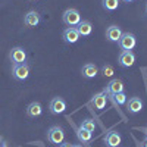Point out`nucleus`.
I'll return each instance as SVG.
<instances>
[{
    "instance_id": "f8f14e48",
    "label": "nucleus",
    "mask_w": 147,
    "mask_h": 147,
    "mask_svg": "<svg viewBox=\"0 0 147 147\" xmlns=\"http://www.w3.org/2000/svg\"><path fill=\"white\" fill-rule=\"evenodd\" d=\"M62 38L66 44H75L80 40V34L77 31V27H68L62 34Z\"/></svg>"
},
{
    "instance_id": "bb28decb",
    "label": "nucleus",
    "mask_w": 147,
    "mask_h": 147,
    "mask_svg": "<svg viewBox=\"0 0 147 147\" xmlns=\"http://www.w3.org/2000/svg\"><path fill=\"white\" fill-rule=\"evenodd\" d=\"M72 147H82V146H81V144H74Z\"/></svg>"
},
{
    "instance_id": "7ed1b4c3",
    "label": "nucleus",
    "mask_w": 147,
    "mask_h": 147,
    "mask_svg": "<svg viewBox=\"0 0 147 147\" xmlns=\"http://www.w3.org/2000/svg\"><path fill=\"white\" fill-rule=\"evenodd\" d=\"M9 59H10L12 65L25 63V60H27V52H25V49L19 47V46L13 47V49L9 52Z\"/></svg>"
},
{
    "instance_id": "6e6552de",
    "label": "nucleus",
    "mask_w": 147,
    "mask_h": 147,
    "mask_svg": "<svg viewBox=\"0 0 147 147\" xmlns=\"http://www.w3.org/2000/svg\"><path fill=\"white\" fill-rule=\"evenodd\" d=\"M125 90V84L122 80H112L107 85H106V88H105V94H109V96H112V94H116V93H122Z\"/></svg>"
},
{
    "instance_id": "393cba45",
    "label": "nucleus",
    "mask_w": 147,
    "mask_h": 147,
    "mask_svg": "<svg viewBox=\"0 0 147 147\" xmlns=\"http://www.w3.org/2000/svg\"><path fill=\"white\" fill-rule=\"evenodd\" d=\"M141 147H147V136L144 137V140L141 141Z\"/></svg>"
},
{
    "instance_id": "5701e85b",
    "label": "nucleus",
    "mask_w": 147,
    "mask_h": 147,
    "mask_svg": "<svg viewBox=\"0 0 147 147\" xmlns=\"http://www.w3.org/2000/svg\"><path fill=\"white\" fill-rule=\"evenodd\" d=\"M0 147H7V144H6V141H5L3 137H0Z\"/></svg>"
},
{
    "instance_id": "f257e3e1",
    "label": "nucleus",
    "mask_w": 147,
    "mask_h": 147,
    "mask_svg": "<svg viewBox=\"0 0 147 147\" xmlns=\"http://www.w3.org/2000/svg\"><path fill=\"white\" fill-rule=\"evenodd\" d=\"M47 140L50 141L52 144H62L65 141V131L62 127L59 125H53L47 129Z\"/></svg>"
},
{
    "instance_id": "f03ea898",
    "label": "nucleus",
    "mask_w": 147,
    "mask_h": 147,
    "mask_svg": "<svg viewBox=\"0 0 147 147\" xmlns=\"http://www.w3.org/2000/svg\"><path fill=\"white\" fill-rule=\"evenodd\" d=\"M62 21H63L65 25H68V27H77L78 24L81 22V15H80V12L77 9L71 7V9H66L63 12Z\"/></svg>"
},
{
    "instance_id": "f3484780",
    "label": "nucleus",
    "mask_w": 147,
    "mask_h": 147,
    "mask_svg": "<svg viewBox=\"0 0 147 147\" xmlns=\"http://www.w3.org/2000/svg\"><path fill=\"white\" fill-rule=\"evenodd\" d=\"M43 113V107L38 102H31L28 106H27V116L30 118H38L41 116Z\"/></svg>"
},
{
    "instance_id": "9d476101",
    "label": "nucleus",
    "mask_w": 147,
    "mask_h": 147,
    "mask_svg": "<svg viewBox=\"0 0 147 147\" xmlns=\"http://www.w3.org/2000/svg\"><path fill=\"white\" fill-rule=\"evenodd\" d=\"M103 141L107 147H119V144L122 143V136L118 131H109L105 136Z\"/></svg>"
},
{
    "instance_id": "9b49d317",
    "label": "nucleus",
    "mask_w": 147,
    "mask_h": 147,
    "mask_svg": "<svg viewBox=\"0 0 147 147\" xmlns=\"http://www.w3.org/2000/svg\"><path fill=\"white\" fill-rule=\"evenodd\" d=\"M41 22V16L38 12H35V10H30L25 13V16H24V24L28 27V28H34L37 27L38 24Z\"/></svg>"
},
{
    "instance_id": "aec40b11",
    "label": "nucleus",
    "mask_w": 147,
    "mask_h": 147,
    "mask_svg": "<svg viewBox=\"0 0 147 147\" xmlns=\"http://www.w3.org/2000/svg\"><path fill=\"white\" fill-rule=\"evenodd\" d=\"M80 127H81V128H84V129H87V131H90V132H94L97 125H96L94 119H91V118H87V119H82V121H81Z\"/></svg>"
},
{
    "instance_id": "a211bd4d",
    "label": "nucleus",
    "mask_w": 147,
    "mask_h": 147,
    "mask_svg": "<svg viewBox=\"0 0 147 147\" xmlns=\"http://www.w3.org/2000/svg\"><path fill=\"white\" fill-rule=\"evenodd\" d=\"M91 105L94 106V109L97 110H102L106 107V94L105 93H97L93 96L91 99Z\"/></svg>"
},
{
    "instance_id": "c85d7f7f",
    "label": "nucleus",
    "mask_w": 147,
    "mask_h": 147,
    "mask_svg": "<svg viewBox=\"0 0 147 147\" xmlns=\"http://www.w3.org/2000/svg\"><path fill=\"white\" fill-rule=\"evenodd\" d=\"M146 13H147V3H146Z\"/></svg>"
},
{
    "instance_id": "412c9836",
    "label": "nucleus",
    "mask_w": 147,
    "mask_h": 147,
    "mask_svg": "<svg viewBox=\"0 0 147 147\" xmlns=\"http://www.w3.org/2000/svg\"><path fill=\"white\" fill-rule=\"evenodd\" d=\"M110 99H112L113 102H115V105H118V106H122V105H125L127 103V94L122 91V93H116V94H112L110 96Z\"/></svg>"
},
{
    "instance_id": "4468645a",
    "label": "nucleus",
    "mask_w": 147,
    "mask_h": 147,
    "mask_svg": "<svg viewBox=\"0 0 147 147\" xmlns=\"http://www.w3.org/2000/svg\"><path fill=\"white\" fill-rule=\"evenodd\" d=\"M81 75L85 80H93L99 75V68H97L94 63H85L81 68Z\"/></svg>"
},
{
    "instance_id": "6ab92c4d",
    "label": "nucleus",
    "mask_w": 147,
    "mask_h": 147,
    "mask_svg": "<svg viewBox=\"0 0 147 147\" xmlns=\"http://www.w3.org/2000/svg\"><path fill=\"white\" fill-rule=\"evenodd\" d=\"M102 6L107 12H115L119 7V0H102Z\"/></svg>"
},
{
    "instance_id": "cd10ccee",
    "label": "nucleus",
    "mask_w": 147,
    "mask_h": 147,
    "mask_svg": "<svg viewBox=\"0 0 147 147\" xmlns=\"http://www.w3.org/2000/svg\"><path fill=\"white\" fill-rule=\"evenodd\" d=\"M143 131H144V134H146V136H147V127H146V128H144Z\"/></svg>"
},
{
    "instance_id": "dca6fc26",
    "label": "nucleus",
    "mask_w": 147,
    "mask_h": 147,
    "mask_svg": "<svg viewBox=\"0 0 147 147\" xmlns=\"http://www.w3.org/2000/svg\"><path fill=\"white\" fill-rule=\"evenodd\" d=\"M75 134H77V138L82 143V144H85L88 147V144L91 143V140H93V132H90V131H87V129H84V128H77L75 129Z\"/></svg>"
},
{
    "instance_id": "1a4fd4ad",
    "label": "nucleus",
    "mask_w": 147,
    "mask_h": 147,
    "mask_svg": "<svg viewBox=\"0 0 147 147\" xmlns=\"http://www.w3.org/2000/svg\"><path fill=\"white\" fill-rule=\"evenodd\" d=\"M127 110H128V113L131 115H136L138 112H141L144 105H143V100L140 99V97H131L129 100H127Z\"/></svg>"
},
{
    "instance_id": "b1692460",
    "label": "nucleus",
    "mask_w": 147,
    "mask_h": 147,
    "mask_svg": "<svg viewBox=\"0 0 147 147\" xmlns=\"http://www.w3.org/2000/svg\"><path fill=\"white\" fill-rule=\"evenodd\" d=\"M72 146H74V144H71V143H65V141H63L62 144H59V147H72Z\"/></svg>"
},
{
    "instance_id": "0eeeda50",
    "label": "nucleus",
    "mask_w": 147,
    "mask_h": 147,
    "mask_svg": "<svg viewBox=\"0 0 147 147\" xmlns=\"http://www.w3.org/2000/svg\"><path fill=\"white\" fill-rule=\"evenodd\" d=\"M49 110H50L52 115H60L66 110V102L62 97H53L49 105Z\"/></svg>"
},
{
    "instance_id": "423d86ee",
    "label": "nucleus",
    "mask_w": 147,
    "mask_h": 147,
    "mask_svg": "<svg viewBox=\"0 0 147 147\" xmlns=\"http://www.w3.org/2000/svg\"><path fill=\"white\" fill-rule=\"evenodd\" d=\"M118 63L122 68H131L136 63V55L132 53V50H122L118 56Z\"/></svg>"
},
{
    "instance_id": "ddd939ff",
    "label": "nucleus",
    "mask_w": 147,
    "mask_h": 147,
    "mask_svg": "<svg viewBox=\"0 0 147 147\" xmlns=\"http://www.w3.org/2000/svg\"><path fill=\"white\" fill-rule=\"evenodd\" d=\"M122 34H124V31L121 30V27H118V25H110V27H107V30H106V38H107V41H110V43H118Z\"/></svg>"
},
{
    "instance_id": "20e7f679",
    "label": "nucleus",
    "mask_w": 147,
    "mask_h": 147,
    "mask_svg": "<svg viewBox=\"0 0 147 147\" xmlns=\"http://www.w3.org/2000/svg\"><path fill=\"white\" fill-rule=\"evenodd\" d=\"M118 44L122 50H132V49L137 46V38L132 32H124L121 35Z\"/></svg>"
},
{
    "instance_id": "2eb2a0df",
    "label": "nucleus",
    "mask_w": 147,
    "mask_h": 147,
    "mask_svg": "<svg viewBox=\"0 0 147 147\" xmlns=\"http://www.w3.org/2000/svg\"><path fill=\"white\" fill-rule=\"evenodd\" d=\"M77 31H78L80 37H88V35H91V32H93L91 22L85 21V19H81V22L77 25Z\"/></svg>"
},
{
    "instance_id": "39448f33",
    "label": "nucleus",
    "mask_w": 147,
    "mask_h": 147,
    "mask_svg": "<svg viewBox=\"0 0 147 147\" xmlns=\"http://www.w3.org/2000/svg\"><path fill=\"white\" fill-rule=\"evenodd\" d=\"M12 75L16 81H25L30 77V65L25 63H19V65H13L12 68Z\"/></svg>"
},
{
    "instance_id": "4be33fe9",
    "label": "nucleus",
    "mask_w": 147,
    "mask_h": 147,
    "mask_svg": "<svg viewBox=\"0 0 147 147\" xmlns=\"http://www.w3.org/2000/svg\"><path fill=\"white\" fill-rule=\"evenodd\" d=\"M102 74H103L105 77L110 78V77H113V74H115V69H113V66H112V65H109V63H105V65L102 66Z\"/></svg>"
},
{
    "instance_id": "a878e982",
    "label": "nucleus",
    "mask_w": 147,
    "mask_h": 147,
    "mask_svg": "<svg viewBox=\"0 0 147 147\" xmlns=\"http://www.w3.org/2000/svg\"><path fill=\"white\" fill-rule=\"evenodd\" d=\"M122 2H125V3H131V2H134V0H122Z\"/></svg>"
}]
</instances>
